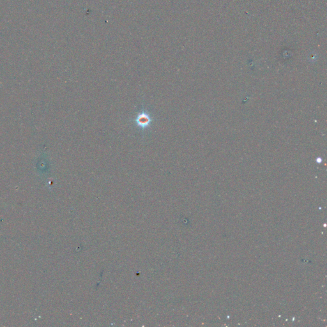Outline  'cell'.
Masks as SVG:
<instances>
[{
	"instance_id": "1",
	"label": "cell",
	"mask_w": 327,
	"mask_h": 327,
	"mask_svg": "<svg viewBox=\"0 0 327 327\" xmlns=\"http://www.w3.org/2000/svg\"><path fill=\"white\" fill-rule=\"evenodd\" d=\"M131 122L137 130L144 133L152 125L154 122V118L151 111L144 105H142L136 115L131 119Z\"/></svg>"
}]
</instances>
